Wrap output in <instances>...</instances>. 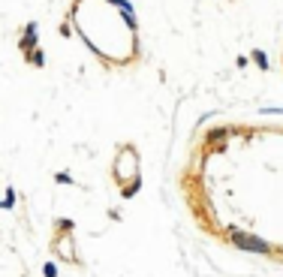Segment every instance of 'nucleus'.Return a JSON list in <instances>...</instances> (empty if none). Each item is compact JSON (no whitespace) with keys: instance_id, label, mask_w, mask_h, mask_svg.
<instances>
[{"instance_id":"1","label":"nucleus","mask_w":283,"mask_h":277,"mask_svg":"<svg viewBox=\"0 0 283 277\" xmlns=\"http://www.w3.org/2000/svg\"><path fill=\"white\" fill-rule=\"evenodd\" d=\"M232 241H235L241 250H253V253H265V250H268V244H262L259 238L244 235V232H232Z\"/></svg>"}]
</instances>
